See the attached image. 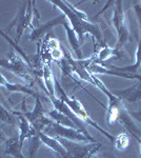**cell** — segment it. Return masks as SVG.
Segmentation results:
<instances>
[{
    "label": "cell",
    "mask_w": 141,
    "mask_h": 158,
    "mask_svg": "<svg viewBox=\"0 0 141 158\" xmlns=\"http://www.w3.org/2000/svg\"><path fill=\"white\" fill-rule=\"evenodd\" d=\"M133 4H134V11H135L136 17H137L138 25H139V30H140V39L139 40H141V1H134Z\"/></svg>",
    "instance_id": "cell-24"
},
{
    "label": "cell",
    "mask_w": 141,
    "mask_h": 158,
    "mask_svg": "<svg viewBox=\"0 0 141 158\" xmlns=\"http://www.w3.org/2000/svg\"><path fill=\"white\" fill-rule=\"evenodd\" d=\"M22 146L20 144L19 138H12L6 140V153L14 158H24L22 154Z\"/></svg>",
    "instance_id": "cell-20"
},
{
    "label": "cell",
    "mask_w": 141,
    "mask_h": 158,
    "mask_svg": "<svg viewBox=\"0 0 141 158\" xmlns=\"http://www.w3.org/2000/svg\"><path fill=\"white\" fill-rule=\"evenodd\" d=\"M0 67L11 71L25 80H33L31 77V69L27 63L21 58H18L15 54H13V57H0Z\"/></svg>",
    "instance_id": "cell-7"
},
{
    "label": "cell",
    "mask_w": 141,
    "mask_h": 158,
    "mask_svg": "<svg viewBox=\"0 0 141 158\" xmlns=\"http://www.w3.org/2000/svg\"><path fill=\"white\" fill-rule=\"evenodd\" d=\"M22 111H23V115L27 117V119L29 120L31 123H35L36 121L40 120L41 118L45 116L47 114V111L43 108V104H42V101H41V98L37 97L35 98V106L32 111H27V106H25V100L23 99L22 101Z\"/></svg>",
    "instance_id": "cell-13"
},
{
    "label": "cell",
    "mask_w": 141,
    "mask_h": 158,
    "mask_svg": "<svg viewBox=\"0 0 141 158\" xmlns=\"http://www.w3.org/2000/svg\"><path fill=\"white\" fill-rule=\"evenodd\" d=\"M31 143H30V158H35V155H36V153H37V150H38V148L40 147V144H42L41 143V141H40V138H39V136H38V134L36 135V136L34 137H32L31 138Z\"/></svg>",
    "instance_id": "cell-23"
},
{
    "label": "cell",
    "mask_w": 141,
    "mask_h": 158,
    "mask_svg": "<svg viewBox=\"0 0 141 158\" xmlns=\"http://www.w3.org/2000/svg\"><path fill=\"white\" fill-rule=\"evenodd\" d=\"M130 144V136L126 133H121L115 137L114 146L119 151H124Z\"/></svg>",
    "instance_id": "cell-22"
},
{
    "label": "cell",
    "mask_w": 141,
    "mask_h": 158,
    "mask_svg": "<svg viewBox=\"0 0 141 158\" xmlns=\"http://www.w3.org/2000/svg\"><path fill=\"white\" fill-rule=\"evenodd\" d=\"M0 140H2V141H6V140H7L6 136L3 133H2L1 131H0Z\"/></svg>",
    "instance_id": "cell-26"
},
{
    "label": "cell",
    "mask_w": 141,
    "mask_h": 158,
    "mask_svg": "<svg viewBox=\"0 0 141 158\" xmlns=\"http://www.w3.org/2000/svg\"><path fill=\"white\" fill-rule=\"evenodd\" d=\"M0 121L4 122L6 124H10V126H16L17 124L15 115L12 112L7 111L1 102H0Z\"/></svg>",
    "instance_id": "cell-21"
},
{
    "label": "cell",
    "mask_w": 141,
    "mask_h": 158,
    "mask_svg": "<svg viewBox=\"0 0 141 158\" xmlns=\"http://www.w3.org/2000/svg\"><path fill=\"white\" fill-rule=\"evenodd\" d=\"M42 77L43 81H44V85L47 89V93L48 95V97L52 98L55 97V76L52 73V68H51L50 62L44 63L42 68Z\"/></svg>",
    "instance_id": "cell-17"
},
{
    "label": "cell",
    "mask_w": 141,
    "mask_h": 158,
    "mask_svg": "<svg viewBox=\"0 0 141 158\" xmlns=\"http://www.w3.org/2000/svg\"><path fill=\"white\" fill-rule=\"evenodd\" d=\"M47 116L51 120H53L54 122L58 124H61V126L68 127V128H74L77 129V127L74 124V122L71 120L68 117H66L65 115H63L62 113H60L59 111H57L56 109L50 110V111L47 112Z\"/></svg>",
    "instance_id": "cell-19"
},
{
    "label": "cell",
    "mask_w": 141,
    "mask_h": 158,
    "mask_svg": "<svg viewBox=\"0 0 141 158\" xmlns=\"http://www.w3.org/2000/svg\"><path fill=\"white\" fill-rule=\"evenodd\" d=\"M60 143L66 149L68 154L73 158H96L97 152L100 151L102 144L100 142H89V143H79L60 137H56Z\"/></svg>",
    "instance_id": "cell-5"
},
{
    "label": "cell",
    "mask_w": 141,
    "mask_h": 158,
    "mask_svg": "<svg viewBox=\"0 0 141 158\" xmlns=\"http://www.w3.org/2000/svg\"><path fill=\"white\" fill-rule=\"evenodd\" d=\"M94 55H95L94 62L101 64L102 61H106L113 57L117 58V59H120L123 54H122L121 51L116 49V48L113 49V48H109V47H106V45H103V47H101L99 50L95 51Z\"/></svg>",
    "instance_id": "cell-15"
},
{
    "label": "cell",
    "mask_w": 141,
    "mask_h": 158,
    "mask_svg": "<svg viewBox=\"0 0 141 158\" xmlns=\"http://www.w3.org/2000/svg\"><path fill=\"white\" fill-rule=\"evenodd\" d=\"M0 85L3 86L6 91H9L10 93H12V94L13 93H24V94H27V95L33 96L34 98H37L40 96L37 92L33 91L29 86L20 85V83H12V82H10V81H7L6 78L1 74V71H0Z\"/></svg>",
    "instance_id": "cell-14"
},
{
    "label": "cell",
    "mask_w": 141,
    "mask_h": 158,
    "mask_svg": "<svg viewBox=\"0 0 141 158\" xmlns=\"http://www.w3.org/2000/svg\"><path fill=\"white\" fill-rule=\"evenodd\" d=\"M37 134H38V136H39L41 143L44 144L45 147H48V149L53 150L55 153H57L59 156H61L62 158H73L68 154V152L66 151L65 148L60 143L58 138H56V137H51L47 134L42 133V132H37Z\"/></svg>",
    "instance_id": "cell-12"
},
{
    "label": "cell",
    "mask_w": 141,
    "mask_h": 158,
    "mask_svg": "<svg viewBox=\"0 0 141 158\" xmlns=\"http://www.w3.org/2000/svg\"><path fill=\"white\" fill-rule=\"evenodd\" d=\"M136 60L135 63L129 67H122V68H118V67H109V69L117 72H123V73H131V74H136L139 70V68L141 67V40L138 41L137 45V51H136Z\"/></svg>",
    "instance_id": "cell-18"
},
{
    "label": "cell",
    "mask_w": 141,
    "mask_h": 158,
    "mask_svg": "<svg viewBox=\"0 0 141 158\" xmlns=\"http://www.w3.org/2000/svg\"><path fill=\"white\" fill-rule=\"evenodd\" d=\"M63 27L65 29L66 36H68V42H70L72 49H73V52L75 53L76 59H83L82 52H81V43H80V41H79L76 33L74 32L73 29H72L68 20H66V21H65V23L63 24Z\"/></svg>",
    "instance_id": "cell-16"
},
{
    "label": "cell",
    "mask_w": 141,
    "mask_h": 158,
    "mask_svg": "<svg viewBox=\"0 0 141 158\" xmlns=\"http://www.w3.org/2000/svg\"><path fill=\"white\" fill-rule=\"evenodd\" d=\"M96 158H97V157H96Z\"/></svg>",
    "instance_id": "cell-30"
},
{
    "label": "cell",
    "mask_w": 141,
    "mask_h": 158,
    "mask_svg": "<svg viewBox=\"0 0 141 158\" xmlns=\"http://www.w3.org/2000/svg\"><path fill=\"white\" fill-rule=\"evenodd\" d=\"M51 4L55 6L57 9L60 10L62 12L63 15H65L66 19L70 22V25L72 29L74 30V32L76 33L77 37H78L80 43L83 42L84 36L86 34H89L94 39V42L97 41V44H102L106 45L102 40V33L101 31L96 24L92 23L89 21H85L79 18L78 16L74 13L70 7L66 4V1H61V0H54V1H50Z\"/></svg>",
    "instance_id": "cell-1"
},
{
    "label": "cell",
    "mask_w": 141,
    "mask_h": 158,
    "mask_svg": "<svg viewBox=\"0 0 141 158\" xmlns=\"http://www.w3.org/2000/svg\"><path fill=\"white\" fill-rule=\"evenodd\" d=\"M106 157H107V158H116V157L112 156V155H111V154H106Z\"/></svg>",
    "instance_id": "cell-28"
},
{
    "label": "cell",
    "mask_w": 141,
    "mask_h": 158,
    "mask_svg": "<svg viewBox=\"0 0 141 158\" xmlns=\"http://www.w3.org/2000/svg\"><path fill=\"white\" fill-rule=\"evenodd\" d=\"M50 99H51V101H52V103L54 106V109H56L57 111H59L60 113H62L63 115H65L66 117H68V118L74 122V124L77 127V129H78L80 132H82V133L85 135L89 140H91V142H96V139H95L94 137L88 132V130H86V128H85V124H83V122L81 121L80 119H79L78 117L73 113V112H72V110L68 108V106H66L62 100H60V99L57 98V97H52Z\"/></svg>",
    "instance_id": "cell-8"
},
{
    "label": "cell",
    "mask_w": 141,
    "mask_h": 158,
    "mask_svg": "<svg viewBox=\"0 0 141 158\" xmlns=\"http://www.w3.org/2000/svg\"><path fill=\"white\" fill-rule=\"evenodd\" d=\"M13 114H14L15 116L18 118V120H19V141H20V144L21 146H23V142L25 139H31L32 137H34L37 135V131H36V129L33 127V124L31 123V122L27 120V117H25L23 114L20 113V112L18 111H14L12 112Z\"/></svg>",
    "instance_id": "cell-10"
},
{
    "label": "cell",
    "mask_w": 141,
    "mask_h": 158,
    "mask_svg": "<svg viewBox=\"0 0 141 158\" xmlns=\"http://www.w3.org/2000/svg\"><path fill=\"white\" fill-rule=\"evenodd\" d=\"M0 158H1V157H0Z\"/></svg>",
    "instance_id": "cell-29"
},
{
    "label": "cell",
    "mask_w": 141,
    "mask_h": 158,
    "mask_svg": "<svg viewBox=\"0 0 141 158\" xmlns=\"http://www.w3.org/2000/svg\"><path fill=\"white\" fill-rule=\"evenodd\" d=\"M42 133L48 135L51 137H60L72 141H78V142H91L88 137L84 135L82 132H80L78 129L68 128V127L61 126L56 122H52L50 126L45 127L43 129Z\"/></svg>",
    "instance_id": "cell-6"
},
{
    "label": "cell",
    "mask_w": 141,
    "mask_h": 158,
    "mask_svg": "<svg viewBox=\"0 0 141 158\" xmlns=\"http://www.w3.org/2000/svg\"><path fill=\"white\" fill-rule=\"evenodd\" d=\"M136 140L138 141V143L140 144V157H141V137H137V138H135Z\"/></svg>",
    "instance_id": "cell-27"
},
{
    "label": "cell",
    "mask_w": 141,
    "mask_h": 158,
    "mask_svg": "<svg viewBox=\"0 0 141 158\" xmlns=\"http://www.w3.org/2000/svg\"><path fill=\"white\" fill-rule=\"evenodd\" d=\"M129 114H130V116L132 117V119L137 120L138 122L141 123V106L137 110V111H130Z\"/></svg>",
    "instance_id": "cell-25"
},
{
    "label": "cell",
    "mask_w": 141,
    "mask_h": 158,
    "mask_svg": "<svg viewBox=\"0 0 141 158\" xmlns=\"http://www.w3.org/2000/svg\"><path fill=\"white\" fill-rule=\"evenodd\" d=\"M40 19V15L38 12L37 7H36L35 1H27L19 9L16 17L14 20L6 27V32L10 33L13 27H16V37H15V42L18 44L20 38L22 37L24 31L27 30H35L33 20Z\"/></svg>",
    "instance_id": "cell-2"
},
{
    "label": "cell",
    "mask_w": 141,
    "mask_h": 158,
    "mask_svg": "<svg viewBox=\"0 0 141 158\" xmlns=\"http://www.w3.org/2000/svg\"><path fill=\"white\" fill-rule=\"evenodd\" d=\"M121 101H126L130 103H134L136 101L141 100V81H138L134 85L121 90L111 91Z\"/></svg>",
    "instance_id": "cell-9"
},
{
    "label": "cell",
    "mask_w": 141,
    "mask_h": 158,
    "mask_svg": "<svg viewBox=\"0 0 141 158\" xmlns=\"http://www.w3.org/2000/svg\"><path fill=\"white\" fill-rule=\"evenodd\" d=\"M66 20L68 19H66L65 15L61 14V15H59L58 17H56L55 19L48 21L45 24L41 25V27H38L37 29H35L32 32V34H31V36H30L31 41H37V40L40 41V39H41L42 37H44L45 35H48V33L50 32L53 27H55L56 25H63L65 23Z\"/></svg>",
    "instance_id": "cell-11"
},
{
    "label": "cell",
    "mask_w": 141,
    "mask_h": 158,
    "mask_svg": "<svg viewBox=\"0 0 141 158\" xmlns=\"http://www.w3.org/2000/svg\"><path fill=\"white\" fill-rule=\"evenodd\" d=\"M113 16H112V23L114 25L117 33L118 41L116 49L120 50L124 44L132 41L129 27L125 22V16L123 12V2L122 1H114L113 3Z\"/></svg>",
    "instance_id": "cell-4"
},
{
    "label": "cell",
    "mask_w": 141,
    "mask_h": 158,
    "mask_svg": "<svg viewBox=\"0 0 141 158\" xmlns=\"http://www.w3.org/2000/svg\"><path fill=\"white\" fill-rule=\"evenodd\" d=\"M55 90L57 91V93L59 94V99L62 100L81 121L84 122V123H86V124H89V126L93 127L94 129H96L97 131L100 132L102 135H104V136H106L109 140H111L112 142L114 141L115 137L110 133H107L104 129H102L101 127H100L99 124L97 123V122L95 121L91 116H89V114L86 112V110L82 106V103H81L80 101L75 97V96H70V95L66 94V92L62 89L60 82H59L57 79H55Z\"/></svg>",
    "instance_id": "cell-3"
}]
</instances>
